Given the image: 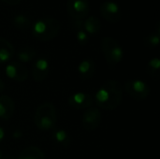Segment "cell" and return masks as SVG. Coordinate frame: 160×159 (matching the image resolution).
<instances>
[{
    "mask_svg": "<svg viewBox=\"0 0 160 159\" xmlns=\"http://www.w3.org/2000/svg\"><path fill=\"white\" fill-rule=\"evenodd\" d=\"M123 88L115 80H110L103 83L95 95L97 105L105 111H113L121 103Z\"/></svg>",
    "mask_w": 160,
    "mask_h": 159,
    "instance_id": "cell-1",
    "label": "cell"
},
{
    "mask_svg": "<svg viewBox=\"0 0 160 159\" xmlns=\"http://www.w3.org/2000/svg\"><path fill=\"white\" fill-rule=\"evenodd\" d=\"M60 22L52 17H44L37 20L32 25V34L39 41L47 42L54 39L60 32Z\"/></svg>",
    "mask_w": 160,
    "mask_h": 159,
    "instance_id": "cell-2",
    "label": "cell"
},
{
    "mask_svg": "<svg viewBox=\"0 0 160 159\" xmlns=\"http://www.w3.org/2000/svg\"><path fill=\"white\" fill-rule=\"evenodd\" d=\"M57 112L54 104L46 101L41 103L36 110L34 114V124L43 131L52 130L56 127Z\"/></svg>",
    "mask_w": 160,
    "mask_h": 159,
    "instance_id": "cell-3",
    "label": "cell"
},
{
    "mask_svg": "<svg viewBox=\"0 0 160 159\" xmlns=\"http://www.w3.org/2000/svg\"><path fill=\"white\" fill-rule=\"evenodd\" d=\"M103 55L111 67H116L124 58V50L121 45L112 37H105L101 40Z\"/></svg>",
    "mask_w": 160,
    "mask_h": 159,
    "instance_id": "cell-4",
    "label": "cell"
},
{
    "mask_svg": "<svg viewBox=\"0 0 160 159\" xmlns=\"http://www.w3.org/2000/svg\"><path fill=\"white\" fill-rule=\"evenodd\" d=\"M125 90L128 95L135 100L146 99L150 94L148 84L142 80H130L125 83Z\"/></svg>",
    "mask_w": 160,
    "mask_h": 159,
    "instance_id": "cell-5",
    "label": "cell"
},
{
    "mask_svg": "<svg viewBox=\"0 0 160 159\" xmlns=\"http://www.w3.org/2000/svg\"><path fill=\"white\" fill-rule=\"evenodd\" d=\"M67 10L72 20H83L90 11L88 0H68Z\"/></svg>",
    "mask_w": 160,
    "mask_h": 159,
    "instance_id": "cell-6",
    "label": "cell"
},
{
    "mask_svg": "<svg viewBox=\"0 0 160 159\" xmlns=\"http://www.w3.org/2000/svg\"><path fill=\"white\" fill-rule=\"evenodd\" d=\"M99 10L102 17L111 23H117L122 17L120 7L113 1H106L102 3Z\"/></svg>",
    "mask_w": 160,
    "mask_h": 159,
    "instance_id": "cell-7",
    "label": "cell"
},
{
    "mask_svg": "<svg viewBox=\"0 0 160 159\" xmlns=\"http://www.w3.org/2000/svg\"><path fill=\"white\" fill-rule=\"evenodd\" d=\"M102 115L98 108H89L85 110L82 115V126L88 131H94L100 126Z\"/></svg>",
    "mask_w": 160,
    "mask_h": 159,
    "instance_id": "cell-8",
    "label": "cell"
},
{
    "mask_svg": "<svg viewBox=\"0 0 160 159\" xmlns=\"http://www.w3.org/2000/svg\"><path fill=\"white\" fill-rule=\"evenodd\" d=\"M6 75L18 82H23L28 78L27 68L20 62H10L5 69Z\"/></svg>",
    "mask_w": 160,
    "mask_h": 159,
    "instance_id": "cell-9",
    "label": "cell"
},
{
    "mask_svg": "<svg viewBox=\"0 0 160 159\" xmlns=\"http://www.w3.org/2000/svg\"><path fill=\"white\" fill-rule=\"evenodd\" d=\"M93 103L92 97L83 92H78L73 95H71L68 98V105L70 108L78 111L87 110L91 108Z\"/></svg>",
    "mask_w": 160,
    "mask_h": 159,
    "instance_id": "cell-10",
    "label": "cell"
},
{
    "mask_svg": "<svg viewBox=\"0 0 160 159\" xmlns=\"http://www.w3.org/2000/svg\"><path fill=\"white\" fill-rule=\"evenodd\" d=\"M50 65L46 58H38L32 65V77L35 82H41L49 75Z\"/></svg>",
    "mask_w": 160,
    "mask_h": 159,
    "instance_id": "cell-11",
    "label": "cell"
},
{
    "mask_svg": "<svg viewBox=\"0 0 160 159\" xmlns=\"http://www.w3.org/2000/svg\"><path fill=\"white\" fill-rule=\"evenodd\" d=\"M15 111V103L13 99L7 96H0V118L4 120H9Z\"/></svg>",
    "mask_w": 160,
    "mask_h": 159,
    "instance_id": "cell-12",
    "label": "cell"
},
{
    "mask_svg": "<svg viewBox=\"0 0 160 159\" xmlns=\"http://www.w3.org/2000/svg\"><path fill=\"white\" fill-rule=\"evenodd\" d=\"M96 72V64L92 59H84L78 66V73L82 80L87 81L94 77Z\"/></svg>",
    "mask_w": 160,
    "mask_h": 159,
    "instance_id": "cell-13",
    "label": "cell"
},
{
    "mask_svg": "<svg viewBox=\"0 0 160 159\" xmlns=\"http://www.w3.org/2000/svg\"><path fill=\"white\" fill-rule=\"evenodd\" d=\"M15 54L13 45L7 39L0 37V64H5L10 61Z\"/></svg>",
    "mask_w": 160,
    "mask_h": 159,
    "instance_id": "cell-14",
    "label": "cell"
},
{
    "mask_svg": "<svg viewBox=\"0 0 160 159\" xmlns=\"http://www.w3.org/2000/svg\"><path fill=\"white\" fill-rule=\"evenodd\" d=\"M71 24L73 30L75 31L77 41L81 45H85L88 42L89 35L83 29V20H73Z\"/></svg>",
    "mask_w": 160,
    "mask_h": 159,
    "instance_id": "cell-15",
    "label": "cell"
},
{
    "mask_svg": "<svg viewBox=\"0 0 160 159\" xmlns=\"http://www.w3.org/2000/svg\"><path fill=\"white\" fill-rule=\"evenodd\" d=\"M83 29L88 35H96L101 29V22L97 16H90L83 20Z\"/></svg>",
    "mask_w": 160,
    "mask_h": 159,
    "instance_id": "cell-16",
    "label": "cell"
},
{
    "mask_svg": "<svg viewBox=\"0 0 160 159\" xmlns=\"http://www.w3.org/2000/svg\"><path fill=\"white\" fill-rule=\"evenodd\" d=\"M16 159H45L43 151L37 146H28L24 148Z\"/></svg>",
    "mask_w": 160,
    "mask_h": 159,
    "instance_id": "cell-17",
    "label": "cell"
},
{
    "mask_svg": "<svg viewBox=\"0 0 160 159\" xmlns=\"http://www.w3.org/2000/svg\"><path fill=\"white\" fill-rule=\"evenodd\" d=\"M16 57L21 63H28L36 57V50L30 46H22L18 49Z\"/></svg>",
    "mask_w": 160,
    "mask_h": 159,
    "instance_id": "cell-18",
    "label": "cell"
},
{
    "mask_svg": "<svg viewBox=\"0 0 160 159\" xmlns=\"http://www.w3.org/2000/svg\"><path fill=\"white\" fill-rule=\"evenodd\" d=\"M12 23L17 29L22 31L27 30L31 27V21L24 14H18L14 16V18L12 19Z\"/></svg>",
    "mask_w": 160,
    "mask_h": 159,
    "instance_id": "cell-19",
    "label": "cell"
},
{
    "mask_svg": "<svg viewBox=\"0 0 160 159\" xmlns=\"http://www.w3.org/2000/svg\"><path fill=\"white\" fill-rule=\"evenodd\" d=\"M148 74L155 80H158L160 76V59L158 57L152 58L146 67Z\"/></svg>",
    "mask_w": 160,
    "mask_h": 159,
    "instance_id": "cell-20",
    "label": "cell"
},
{
    "mask_svg": "<svg viewBox=\"0 0 160 159\" xmlns=\"http://www.w3.org/2000/svg\"><path fill=\"white\" fill-rule=\"evenodd\" d=\"M54 140L55 142L60 144L61 146H64V147H68L70 145V142H71V139H70V136L68 135V133L64 130V129H59V130H56L54 132Z\"/></svg>",
    "mask_w": 160,
    "mask_h": 159,
    "instance_id": "cell-21",
    "label": "cell"
},
{
    "mask_svg": "<svg viewBox=\"0 0 160 159\" xmlns=\"http://www.w3.org/2000/svg\"><path fill=\"white\" fill-rule=\"evenodd\" d=\"M157 31L153 32L151 34H149L145 39H144V43L146 46L148 47H157L159 45L160 42V30H159V22L158 23L157 26Z\"/></svg>",
    "mask_w": 160,
    "mask_h": 159,
    "instance_id": "cell-22",
    "label": "cell"
},
{
    "mask_svg": "<svg viewBox=\"0 0 160 159\" xmlns=\"http://www.w3.org/2000/svg\"><path fill=\"white\" fill-rule=\"evenodd\" d=\"M1 1H3L4 3H6L8 5H11V6L18 5L21 2V0H1Z\"/></svg>",
    "mask_w": 160,
    "mask_h": 159,
    "instance_id": "cell-23",
    "label": "cell"
},
{
    "mask_svg": "<svg viewBox=\"0 0 160 159\" xmlns=\"http://www.w3.org/2000/svg\"><path fill=\"white\" fill-rule=\"evenodd\" d=\"M21 136H22V133H21L20 130H16V131L13 133V138H14V139H20Z\"/></svg>",
    "mask_w": 160,
    "mask_h": 159,
    "instance_id": "cell-24",
    "label": "cell"
},
{
    "mask_svg": "<svg viewBox=\"0 0 160 159\" xmlns=\"http://www.w3.org/2000/svg\"><path fill=\"white\" fill-rule=\"evenodd\" d=\"M4 138H5V131L2 127H0V142L3 141Z\"/></svg>",
    "mask_w": 160,
    "mask_h": 159,
    "instance_id": "cell-25",
    "label": "cell"
},
{
    "mask_svg": "<svg viewBox=\"0 0 160 159\" xmlns=\"http://www.w3.org/2000/svg\"><path fill=\"white\" fill-rule=\"evenodd\" d=\"M4 88H5V85H4V82H2V80L0 79V94L3 92V90H4Z\"/></svg>",
    "mask_w": 160,
    "mask_h": 159,
    "instance_id": "cell-26",
    "label": "cell"
},
{
    "mask_svg": "<svg viewBox=\"0 0 160 159\" xmlns=\"http://www.w3.org/2000/svg\"><path fill=\"white\" fill-rule=\"evenodd\" d=\"M2 159H16V158H14L13 157H2Z\"/></svg>",
    "mask_w": 160,
    "mask_h": 159,
    "instance_id": "cell-27",
    "label": "cell"
},
{
    "mask_svg": "<svg viewBox=\"0 0 160 159\" xmlns=\"http://www.w3.org/2000/svg\"><path fill=\"white\" fill-rule=\"evenodd\" d=\"M0 159H2V153H1V150H0Z\"/></svg>",
    "mask_w": 160,
    "mask_h": 159,
    "instance_id": "cell-28",
    "label": "cell"
}]
</instances>
